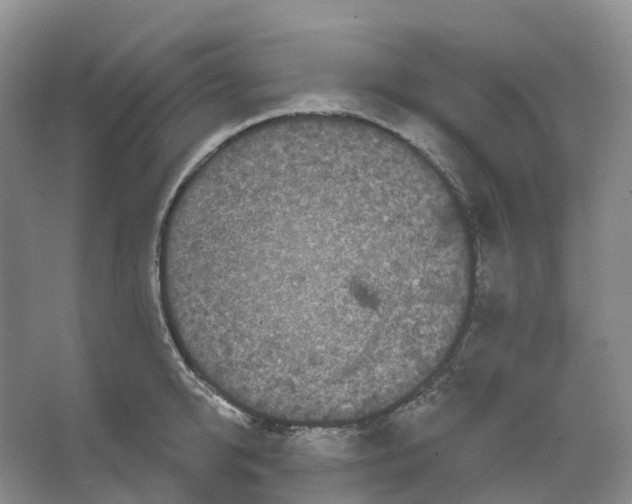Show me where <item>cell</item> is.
<instances>
[{
  "label": "cell",
  "mask_w": 632,
  "mask_h": 504,
  "mask_svg": "<svg viewBox=\"0 0 632 504\" xmlns=\"http://www.w3.org/2000/svg\"><path fill=\"white\" fill-rule=\"evenodd\" d=\"M334 138L247 140L184 177L158 256L202 357L247 409L331 414L425 370L474 270L464 223L407 212Z\"/></svg>",
  "instance_id": "6da1fadb"
}]
</instances>
